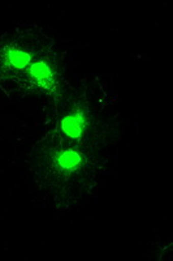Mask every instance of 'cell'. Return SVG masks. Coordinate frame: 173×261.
I'll return each mask as SVG.
<instances>
[{
  "mask_svg": "<svg viewBox=\"0 0 173 261\" xmlns=\"http://www.w3.org/2000/svg\"><path fill=\"white\" fill-rule=\"evenodd\" d=\"M79 161H81V158H79V155L77 151L67 150V151H64V154L60 155L57 162H59V165L63 167V169L71 170V169H73V167L78 166Z\"/></svg>",
  "mask_w": 173,
  "mask_h": 261,
  "instance_id": "obj_4",
  "label": "cell"
},
{
  "mask_svg": "<svg viewBox=\"0 0 173 261\" xmlns=\"http://www.w3.org/2000/svg\"><path fill=\"white\" fill-rule=\"evenodd\" d=\"M30 74H32V77L36 81H39V83H47L48 80H51V69L50 65L47 63L42 62H36L34 64L32 65V68H30Z\"/></svg>",
  "mask_w": 173,
  "mask_h": 261,
  "instance_id": "obj_2",
  "label": "cell"
},
{
  "mask_svg": "<svg viewBox=\"0 0 173 261\" xmlns=\"http://www.w3.org/2000/svg\"><path fill=\"white\" fill-rule=\"evenodd\" d=\"M83 116L81 114H72L63 120V129L73 139H78L83 130Z\"/></svg>",
  "mask_w": 173,
  "mask_h": 261,
  "instance_id": "obj_1",
  "label": "cell"
},
{
  "mask_svg": "<svg viewBox=\"0 0 173 261\" xmlns=\"http://www.w3.org/2000/svg\"><path fill=\"white\" fill-rule=\"evenodd\" d=\"M30 57L29 54L24 50H18V48H13V50L9 51L8 54V62L11 63L13 68H17V69H22L24 67H26L29 64Z\"/></svg>",
  "mask_w": 173,
  "mask_h": 261,
  "instance_id": "obj_3",
  "label": "cell"
}]
</instances>
